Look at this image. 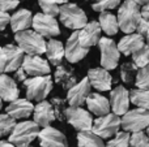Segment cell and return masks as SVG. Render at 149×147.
<instances>
[{
    "label": "cell",
    "instance_id": "cell-1",
    "mask_svg": "<svg viewBox=\"0 0 149 147\" xmlns=\"http://www.w3.org/2000/svg\"><path fill=\"white\" fill-rule=\"evenodd\" d=\"M147 1H136V0H126L122 3L118 10V23L119 29L123 33L134 34L136 31L137 25L141 20V8L140 4H145Z\"/></svg>",
    "mask_w": 149,
    "mask_h": 147
},
{
    "label": "cell",
    "instance_id": "cell-2",
    "mask_svg": "<svg viewBox=\"0 0 149 147\" xmlns=\"http://www.w3.org/2000/svg\"><path fill=\"white\" fill-rule=\"evenodd\" d=\"M15 41L17 46L22 49L24 54L39 56L42 54H46L47 42L43 36H41L34 30H25L15 34Z\"/></svg>",
    "mask_w": 149,
    "mask_h": 147
},
{
    "label": "cell",
    "instance_id": "cell-3",
    "mask_svg": "<svg viewBox=\"0 0 149 147\" xmlns=\"http://www.w3.org/2000/svg\"><path fill=\"white\" fill-rule=\"evenodd\" d=\"M26 89V99L30 102H41L46 100L49 94L51 93L54 82L51 76H42V77H30L24 82Z\"/></svg>",
    "mask_w": 149,
    "mask_h": 147
},
{
    "label": "cell",
    "instance_id": "cell-4",
    "mask_svg": "<svg viewBox=\"0 0 149 147\" xmlns=\"http://www.w3.org/2000/svg\"><path fill=\"white\" fill-rule=\"evenodd\" d=\"M59 18L65 27L72 29L74 31H80L88 23L86 13L74 3H67L60 7Z\"/></svg>",
    "mask_w": 149,
    "mask_h": 147
},
{
    "label": "cell",
    "instance_id": "cell-5",
    "mask_svg": "<svg viewBox=\"0 0 149 147\" xmlns=\"http://www.w3.org/2000/svg\"><path fill=\"white\" fill-rule=\"evenodd\" d=\"M41 132L39 126L34 121L17 122L13 132L9 134V142L15 147H28Z\"/></svg>",
    "mask_w": 149,
    "mask_h": 147
},
{
    "label": "cell",
    "instance_id": "cell-6",
    "mask_svg": "<svg viewBox=\"0 0 149 147\" xmlns=\"http://www.w3.org/2000/svg\"><path fill=\"white\" fill-rule=\"evenodd\" d=\"M149 128V111L135 108L122 116V129L127 133L144 132Z\"/></svg>",
    "mask_w": 149,
    "mask_h": 147
},
{
    "label": "cell",
    "instance_id": "cell-7",
    "mask_svg": "<svg viewBox=\"0 0 149 147\" xmlns=\"http://www.w3.org/2000/svg\"><path fill=\"white\" fill-rule=\"evenodd\" d=\"M122 128V119L114 113H109L106 116L98 117L93 122L92 132L97 134L100 138L106 139V138L115 137L119 133V129Z\"/></svg>",
    "mask_w": 149,
    "mask_h": 147
},
{
    "label": "cell",
    "instance_id": "cell-8",
    "mask_svg": "<svg viewBox=\"0 0 149 147\" xmlns=\"http://www.w3.org/2000/svg\"><path fill=\"white\" fill-rule=\"evenodd\" d=\"M101 52V68L106 70H113L118 67L120 52H119L118 44L109 36H102L98 43Z\"/></svg>",
    "mask_w": 149,
    "mask_h": 147
},
{
    "label": "cell",
    "instance_id": "cell-9",
    "mask_svg": "<svg viewBox=\"0 0 149 147\" xmlns=\"http://www.w3.org/2000/svg\"><path fill=\"white\" fill-rule=\"evenodd\" d=\"M65 121L77 132H89L93 128V117L90 112L81 107H68L65 109Z\"/></svg>",
    "mask_w": 149,
    "mask_h": 147
},
{
    "label": "cell",
    "instance_id": "cell-10",
    "mask_svg": "<svg viewBox=\"0 0 149 147\" xmlns=\"http://www.w3.org/2000/svg\"><path fill=\"white\" fill-rule=\"evenodd\" d=\"M33 29L36 33H38L43 38L54 39L60 34L59 22L56 18L50 17V16L45 14V13H37L33 17Z\"/></svg>",
    "mask_w": 149,
    "mask_h": 147
},
{
    "label": "cell",
    "instance_id": "cell-11",
    "mask_svg": "<svg viewBox=\"0 0 149 147\" xmlns=\"http://www.w3.org/2000/svg\"><path fill=\"white\" fill-rule=\"evenodd\" d=\"M110 106L113 113L116 116H123L130 108V91L124 86H116L110 93Z\"/></svg>",
    "mask_w": 149,
    "mask_h": 147
},
{
    "label": "cell",
    "instance_id": "cell-12",
    "mask_svg": "<svg viewBox=\"0 0 149 147\" xmlns=\"http://www.w3.org/2000/svg\"><path fill=\"white\" fill-rule=\"evenodd\" d=\"M89 54V48H85L81 46L79 41V31H73L67 39V43L64 46V57L68 63L76 64L81 61L86 55Z\"/></svg>",
    "mask_w": 149,
    "mask_h": 147
},
{
    "label": "cell",
    "instance_id": "cell-13",
    "mask_svg": "<svg viewBox=\"0 0 149 147\" xmlns=\"http://www.w3.org/2000/svg\"><path fill=\"white\" fill-rule=\"evenodd\" d=\"M38 139L41 147H68V141L65 134L58 130L56 128L47 126L41 129Z\"/></svg>",
    "mask_w": 149,
    "mask_h": 147
},
{
    "label": "cell",
    "instance_id": "cell-14",
    "mask_svg": "<svg viewBox=\"0 0 149 147\" xmlns=\"http://www.w3.org/2000/svg\"><path fill=\"white\" fill-rule=\"evenodd\" d=\"M22 69L28 76L31 77H42V76L50 74V64L47 60L42 59L41 56H33V55H25L22 63Z\"/></svg>",
    "mask_w": 149,
    "mask_h": 147
},
{
    "label": "cell",
    "instance_id": "cell-15",
    "mask_svg": "<svg viewBox=\"0 0 149 147\" xmlns=\"http://www.w3.org/2000/svg\"><path fill=\"white\" fill-rule=\"evenodd\" d=\"M90 86L89 80L86 77L82 78L80 82H77L71 90L67 93V102L70 107H81L84 103H86L88 96L90 95Z\"/></svg>",
    "mask_w": 149,
    "mask_h": 147
},
{
    "label": "cell",
    "instance_id": "cell-16",
    "mask_svg": "<svg viewBox=\"0 0 149 147\" xmlns=\"http://www.w3.org/2000/svg\"><path fill=\"white\" fill-rule=\"evenodd\" d=\"M3 48V54L5 56V73H15L17 69L22 67L25 54L18 46L15 44H5Z\"/></svg>",
    "mask_w": 149,
    "mask_h": 147
},
{
    "label": "cell",
    "instance_id": "cell-17",
    "mask_svg": "<svg viewBox=\"0 0 149 147\" xmlns=\"http://www.w3.org/2000/svg\"><path fill=\"white\" fill-rule=\"evenodd\" d=\"M86 78L89 80V83L92 87H94L98 91H109L111 90L113 85V77L109 73V70L103 68H92L88 70Z\"/></svg>",
    "mask_w": 149,
    "mask_h": 147
},
{
    "label": "cell",
    "instance_id": "cell-18",
    "mask_svg": "<svg viewBox=\"0 0 149 147\" xmlns=\"http://www.w3.org/2000/svg\"><path fill=\"white\" fill-rule=\"evenodd\" d=\"M101 31H102V29H101L98 21L88 22L86 26L79 31V41L81 43V46L85 47V48H90V47L98 44L101 38H102Z\"/></svg>",
    "mask_w": 149,
    "mask_h": 147
},
{
    "label": "cell",
    "instance_id": "cell-19",
    "mask_svg": "<svg viewBox=\"0 0 149 147\" xmlns=\"http://www.w3.org/2000/svg\"><path fill=\"white\" fill-rule=\"evenodd\" d=\"M33 121L38 125L39 128H47L50 126L55 119L54 108H52L51 103L47 100H43L34 106V112H33Z\"/></svg>",
    "mask_w": 149,
    "mask_h": 147
},
{
    "label": "cell",
    "instance_id": "cell-20",
    "mask_svg": "<svg viewBox=\"0 0 149 147\" xmlns=\"http://www.w3.org/2000/svg\"><path fill=\"white\" fill-rule=\"evenodd\" d=\"M0 98L8 103L20 99V89L17 86V82L15 78L9 77L5 73L0 76Z\"/></svg>",
    "mask_w": 149,
    "mask_h": 147
},
{
    "label": "cell",
    "instance_id": "cell-21",
    "mask_svg": "<svg viewBox=\"0 0 149 147\" xmlns=\"http://www.w3.org/2000/svg\"><path fill=\"white\" fill-rule=\"evenodd\" d=\"M8 116H10L15 120L20 119H28L31 113L34 112V106L30 100L28 99H17V100L12 102L8 104V107L5 108Z\"/></svg>",
    "mask_w": 149,
    "mask_h": 147
},
{
    "label": "cell",
    "instance_id": "cell-22",
    "mask_svg": "<svg viewBox=\"0 0 149 147\" xmlns=\"http://www.w3.org/2000/svg\"><path fill=\"white\" fill-rule=\"evenodd\" d=\"M144 46H145V38L139 35L137 33L124 35L118 43L119 52H120L122 55H124V56L134 55L135 52L139 51V49L143 48Z\"/></svg>",
    "mask_w": 149,
    "mask_h": 147
},
{
    "label": "cell",
    "instance_id": "cell-23",
    "mask_svg": "<svg viewBox=\"0 0 149 147\" xmlns=\"http://www.w3.org/2000/svg\"><path fill=\"white\" fill-rule=\"evenodd\" d=\"M86 106L92 113H94L95 116L102 117L110 113V100L106 96L101 95L98 93H92L86 99Z\"/></svg>",
    "mask_w": 149,
    "mask_h": 147
},
{
    "label": "cell",
    "instance_id": "cell-24",
    "mask_svg": "<svg viewBox=\"0 0 149 147\" xmlns=\"http://www.w3.org/2000/svg\"><path fill=\"white\" fill-rule=\"evenodd\" d=\"M54 78L55 82L62 85V87L64 90H71L77 83V77L76 73H74V69L67 64H60L59 67H56Z\"/></svg>",
    "mask_w": 149,
    "mask_h": 147
},
{
    "label": "cell",
    "instance_id": "cell-25",
    "mask_svg": "<svg viewBox=\"0 0 149 147\" xmlns=\"http://www.w3.org/2000/svg\"><path fill=\"white\" fill-rule=\"evenodd\" d=\"M33 13L29 9H20L15 12L10 16V29L13 33H20V31L29 30L31 25H33Z\"/></svg>",
    "mask_w": 149,
    "mask_h": 147
},
{
    "label": "cell",
    "instance_id": "cell-26",
    "mask_svg": "<svg viewBox=\"0 0 149 147\" xmlns=\"http://www.w3.org/2000/svg\"><path fill=\"white\" fill-rule=\"evenodd\" d=\"M46 56L47 60L55 67H59L60 64H63V59H64V46L60 41L56 39H50L47 42L46 47Z\"/></svg>",
    "mask_w": 149,
    "mask_h": 147
},
{
    "label": "cell",
    "instance_id": "cell-27",
    "mask_svg": "<svg viewBox=\"0 0 149 147\" xmlns=\"http://www.w3.org/2000/svg\"><path fill=\"white\" fill-rule=\"evenodd\" d=\"M100 26L102 29V31L109 36L115 35L119 31V23H118V18L115 14L110 12H103L100 14Z\"/></svg>",
    "mask_w": 149,
    "mask_h": 147
},
{
    "label": "cell",
    "instance_id": "cell-28",
    "mask_svg": "<svg viewBox=\"0 0 149 147\" xmlns=\"http://www.w3.org/2000/svg\"><path fill=\"white\" fill-rule=\"evenodd\" d=\"M77 145L79 147H106L102 138L94 134L92 130L77 133Z\"/></svg>",
    "mask_w": 149,
    "mask_h": 147
},
{
    "label": "cell",
    "instance_id": "cell-29",
    "mask_svg": "<svg viewBox=\"0 0 149 147\" xmlns=\"http://www.w3.org/2000/svg\"><path fill=\"white\" fill-rule=\"evenodd\" d=\"M130 102L141 109L149 111V90L132 89L130 91Z\"/></svg>",
    "mask_w": 149,
    "mask_h": 147
},
{
    "label": "cell",
    "instance_id": "cell-30",
    "mask_svg": "<svg viewBox=\"0 0 149 147\" xmlns=\"http://www.w3.org/2000/svg\"><path fill=\"white\" fill-rule=\"evenodd\" d=\"M68 1L65 0H39L38 4L42 9V13L50 16V17H56L60 13V7L59 4H67Z\"/></svg>",
    "mask_w": 149,
    "mask_h": 147
},
{
    "label": "cell",
    "instance_id": "cell-31",
    "mask_svg": "<svg viewBox=\"0 0 149 147\" xmlns=\"http://www.w3.org/2000/svg\"><path fill=\"white\" fill-rule=\"evenodd\" d=\"M137 72H139V68L134 64V63H123L120 65V80L124 83H132L134 80H136Z\"/></svg>",
    "mask_w": 149,
    "mask_h": 147
},
{
    "label": "cell",
    "instance_id": "cell-32",
    "mask_svg": "<svg viewBox=\"0 0 149 147\" xmlns=\"http://www.w3.org/2000/svg\"><path fill=\"white\" fill-rule=\"evenodd\" d=\"M50 103H51L52 108H54L55 119L60 122L65 121V109H67V107H65L64 99L59 98V96H54V98H51Z\"/></svg>",
    "mask_w": 149,
    "mask_h": 147
},
{
    "label": "cell",
    "instance_id": "cell-33",
    "mask_svg": "<svg viewBox=\"0 0 149 147\" xmlns=\"http://www.w3.org/2000/svg\"><path fill=\"white\" fill-rule=\"evenodd\" d=\"M132 63H134L139 69H143V68H145L147 65H149V48L147 44L132 55Z\"/></svg>",
    "mask_w": 149,
    "mask_h": 147
},
{
    "label": "cell",
    "instance_id": "cell-34",
    "mask_svg": "<svg viewBox=\"0 0 149 147\" xmlns=\"http://www.w3.org/2000/svg\"><path fill=\"white\" fill-rule=\"evenodd\" d=\"M16 125H17L16 120L12 119L10 116H8L7 113L0 115V138L10 134Z\"/></svg>",
    "mask_w": 149,
    "mask_h": 147
},
{
    "label": "cell",
    "instance_id": "cell-35",
    "mask_svg": "<svg viewBox=\"0 0 149 147\" xmlns=\"http://www.w3.org/2000/svg\"><path fill=\"white\" fill-rule=\"evenodd\" d=\"M131 134L127 132H119L113 139L106 143V147H130Z\"/></svg>",
    "mask_w": 149,
    "mask_h": 147
},
{
    "label": "cell",
    "instance_id": "cell-36",
    "mask_svg": "<svg viewBox=\"0 0 149 147\" xmlns=\"http://www.w3.org/2000/svg\"><path fill=\"white\" fill-rule=\"evenodd\" d=\"M119 4H120L119 0H100V1L93 3L92 8H93V10H95V12L103 13V12H109V10L119 7Z\"/></svg>",
    "mask_w": 149,
    "mask_h": 147
},
{
    "label": "cell",
    "instance_id": "cell-37",
    "mask_svg": "<svg viewBox=\"0 0 149 147\" xmlns=\"http://www.w3.org/2000/svg\"><path fill=\"white\" fill-rule=\"evenodd\" d=\"M135 85L137 89L149 90V65H147L143 69H139L136 80H135Z\"/></svg>",
    "mask_w": 149,
    "mask_h": 147
},
{
    "label": "cell",
    "instance_id": "cell-38",
    "mask_svg": "<svg viewBox=\"0 0 149 147\" xmlns=\"http://www.w3.org/2000/svg\"><path fill=\"white\" fill-rule=\"evenodd\" d=\"M131 147H149V138L144 132L132 133L131 141H130Z\"/></svg>",
    "mask_w": 149,
    "mask_h": 147
},
{
    "label": "cell",
    "instance_id": "cell-39",
    "mask_svg": "<svg viewBox=\"0 0 149 147\" xmlns=\"http://www.w3.org/2000/svg\"><path fill=\"white\" fill-rule=\"evenodd\" d=\"M20 1L18 0H0V12L8 13L9 10H13L18 7Z\"/></svg>",
    "mask_w": 149,
    "mask_h": 147
},
{
    "label": "cell",
    "instance_id": "cell-40",
    "mask_svg": "<svg viewBox=\"0 0 149 147\" xmlns=\"http://www.w3.org/2000/svg\"><path fill=\"white\" fill-rule=\"evenodd\" d=\"M136 31H137V34H139V35H141V36H144V38H145V35H147L148 31H149V21L141 18V20H140V22H139V25H137Z\"/></svg>",
    "mask_w": 149,
    "mask_h": 147
},
{
    "label": "cell",
    "instance_id": "cell-41",
    "mask_svg": "<svg viewBox=\"0 0 149 147\" xmlns=\"http://www.w3.org/2000/svg\"><path fill=\"white\" fill-rule=\"evenodd\" d=\"M10 22V16L8 13H4V12H0V31H3L7 25H9Z\"/></svg>",
    "mask_w": 149,
    "mask_h": 147
},
{
    "label": "cell",
    "instance_id": "cell-42",
    "mask_svg": "<svg viewBox=\"0 0 149 147\" xmlns=\"http://www.w3.org/2000/svg\"><path fill=\"white\" fill-rule=\"evenodd\" d=\"M28 80V74H26V72L22 69V67L20 68V69H17L15 72V81L16 82H25V81Z\"/></svg>",
    "mask_w": 149,
    "mask_h": 147
},
{
    "label": "cell",
    "instance_id": "cell-43",
    "mask_svg": "<svg viewBox=\"0 0 149 147\" xmlns=\"http://www.w3.org/2000/svg\"><path fill=\"white\" fill-rule=\"evenodd\" d=\"M141 18L149 21V1H147L141 7Z\"/></svg>",
    "mask_w": 149,
    "mask_h": 147
},
{
    "label": "cell",
    "instance_id": "cell-44",
    "mask_svg": "<svg viewBox=\"0 0 149 147\" xmlns=\"http://www.w3.org/2000/svg\"><path fill=\"white\" fill-rule=\"evenodd\" d=\"M5 73V56L3 54V48H0V76Z\"/></svg>",
    "mask_w": 149,
    "mask_h": 147
},
{
    "label": "cell",
    "instance_id": "cell-45",
    "mask_svg": "<svg viewBox=\"0 0 149 147\" xmlns=\"http://www.w3.org/2000/svg\"><path fill=\"white\" fill-rule=\"evenodd\" d=\"M0 147H15L9 141H3L0 139Z\"/></svg>",
    "mask_w": 149,
    "mask_h": 147
},
{
    "label": "cell",
    "instance_id": "cell-46",
    "mask_svg": "<svg viewBox=\"0 0 149 147\" xmlns=\"http://www.w3.org/2000/svg\"><path fill=\"white\" fill-rule=\"evenodd\" d=\"M145 41H147V46H148V48H149V31H148L147 35H145Z\"/></svg>",
    "mask_w": 149,
    "mask_h": 147
},
{
    "label": "cell",
    "instance_id": "cell-47",
    "mask_svg": "<svg viewBox=\"0 0 149 147\" xmlns=\"http://www.w3.org/2000/svg\"><path fill=\"white\" fill-rule=\"evenodd\" d=\"M1 106H3V100H1V98H0V109H1Z\"/></svg>",
    "mask_w": 149,
    "mask_h": 147
},
{
    "label": "cell",
    "instance_id": "cell-48",
    "mask_svg": "<svg viewBox=\"0 0 149 147\" xmlns=\"http://www.w3.org/2000/svg\"><path fill=\"white\" fill-rule=\"evenodd\" d=\"M147 135H148V138H149V128L147 129Z\"/></svg>",
    "mask_w": 149,
    "mask_h": 147
},
{
    "label": "cell",
    "instance_id": "cell-49",
    "mask_svg": "<svg viewBox=\"0 0 149 147\" xmlns=\"http://www.w3.org/2000/svg\"><path fill=\"white\" fill-rule=\"evenodd\" d=\"M28 147H33V146H28Z\"/></svg>",
    "mask_w": 149,
    "mask_h": 147
}]
</instances>
